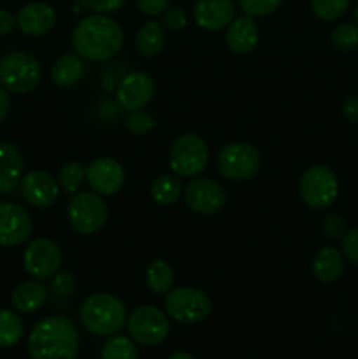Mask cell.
<instances>
[{
    "instance_id": "1",
    "label": "cell",
    "mask_w": 358,
    "mask_h": 359,
    "mask_svg": "<svg viewBox=\"0 0 358 359\" xmlns=\"http://www.w3.org/2000/svg\"><path fill=\"white\" fill-rule=\"evenodd\" d=\"M125 34L121 25L109 14H90L76 25L72 48L79 58L88 62H105L121 49Z\"/></svg>"
},
{
    "instance_id": "2",
    "label": "cell",
    "mask_w": 358,
    "mask_h": 359,
    "mask_svg": "<svg viewBox=\"0 0 358 359\" xmlns=\"http://www.w3.org/2000/svg\"><path fill=\"white\" fill-rule=\"evenodd\" d=\"M77 349V328L63 316L41 319L28 335V353L32 359H76Z\"/></svg>"
},
{
    "instance_id": "3",
    "label": "cell",
    "mask_w": 358,
    "mask_h": 359,
    "mask_svg": "<svg viewBox=\"0 0 358 359\" xmlns=\"http://www.w3.org/2000/svg\"><path fill=\"white\" fill-rule=\"evenodd\" d=\"M81 321L93 335L111 337L126 323V309L114 294L95 293L81 305Z\"/></svg>"
},
{
    "instance_id": "4",
    "label": "cell",
    "mask_w": 358,
    "mask_h": 359,
    "mask_svg": "<svg viewBox=\"0 0 358 359\" xmlns=\"http://www.w3.org/2000/svg\"><path fill=\"white\" fill-rule=\"evenodd\" d=\"M41 77V63L30 53L13 51L0 58V84L11 93H30L37 88Z\"/></svg>"
},
{
    "instance_id": "5",
    "label": "cell",
    "mask_w": 358,
    "mask_h": 359,
    "mask_svg": "<svg viewBox=\"0 0 358 359\" xmlns=\"http://www.w3.org/2000/svg\"><path fill=\"white\" fill-rule=\"evenodd\" d=\"M209 161V147L197 133H183L168 153V165L178 177L193 179L202 174Z\"/></svg>"
},
{
    "instance_id": "6",
    "label": "cell",
    "mask_w": 358,
    "mask_h": 359,
    "mask_svg": "<svg viewBox=\"0 0 358 359\" xmlns=\"http://www.w3.org/2000/svg\"><path fill=\"white\" fill-rule=\"evenodd\" d=\"M165 311L174 321L183 325H197L213 312V302L204 291L190 286L172 287L165 294Z\"/></svg>"
},
{
    "instance_id": "7",
    "label": "cell",
    "mask_w": 358,
    "mask_h": 359,
    "mask_svg": "<svg viewBox=\"0 0 358 359\" xmlns=\"http://www.w3.org/2000/svg\"><path fill=\"white\" fill-rule=\"evenodd\" d=\"M298 195L311 209H326L339 195L337 175L326 165H312L298 179Z\"/></svg>"
},
{
    "instance_id": "8",
    "label": "cell",
    "mask_w": 358,
    "mask_h": 359,
    "mask_svg": "<svg viewBox=\"0 0 358 359\" xmlns=\"http://www.w3.org/2000/svg\"><path fill=\"white\" fill-rule=\"evenodd\" d=\"M107 205L102 195L95 191H77L67 203V219L81 235H93L107 221Z\"/></svg>"
},
{
    "instance_id": "9",
    "label": "cell",
    "mask_w": 358,
    "mask_h": 359,
    "mask_svg": "<svg viewBox=\"0 0 358 359\" xmlns=\"http://www.w3.org/2000/svg\"><path fill=\"white\" fill-rule=\"evenodd\" d=\"M262 167L260 151L253 144L232 142L221 147L216 156V168L225 179L248 181L255 177Z\"/></svg>"
},
{
    "instance_id": "10",
    "label": "cell",
    "mask_w": 358,
    "mask_h": 359,
    "mask_svg": "<svg viewBox=\"0 0 358 359\" xmlns=\"http://www.w3.org/2000/svg\"><path fill=\"white\" fill-rule=\"evenodd\" d=\"M128 333L133 339V342L140 346L153 347L164 342L171 332L168 318L164 311L153 305H140L130 314Z\"/></svg>"
},
{
    "instance_id": "11",
    "label": "cell",
    "mask_w": 358,
    "mask_h": 359,
    "mask_svg": "<svg viewBox=\"0 0 358 359\" xmlns=\"http://www.w3.org/2000/svg\"><path fill=\"white\" fill-rule=\"evenodd\" d=\"M62 265V249L51 238H37L23 252V266L34 279H51Z\"/></svg>"
},
{
    "instance_id": "12",
    "label": "cell",
    "mask_w": 358,
    "mask_h": 359,
    "mask_svg": "<svg viewBox=\"0 0 358 359\" xmlns=\"http://www.w3.org/2000/svg\"><path fill=\"white\" fill-rule=\"evenodd\" d=\"M183 196H185L186 205L193 212L204 214V216L220 212L227 203V193L221 188V184L206 177L192 179L186 184Z\"/></svg>"
},
{
    "instance_id": "13",
    "label": "cell",
    "mask_w": 358,
    "mask_h": 359,
    "mask_svg": "<svg viewBox=\"0 0 358 359\" xmlns=\"http://www.w3.org/2000/svg\"><path fill=\"white\" fill-rule=\"evenodd\" d=\"M34 223L23 207L11 202H0V245L16 248L30 238Z\"/></svg>"
},
{
    "instance_id": "14",
    "label": "cell",
    "mask_w": 358,
    "mask_h": 359,
    "mask_svg": "<svg viewBox=\"0 0 358 359\" xmlns=\"http://www.w3.org/2000/svg\"><path fill=\"white\" fill-rule=\"evenodd\" d=\"M86 181L95 193L102 196H112L119 193L125 184V170L114 158L102 156L86 167Z\"/></svg>"
},
{
    "instance_id": "15",
    "label": "cell",
    "mask_w": 358,
    "mask_h": 359,
    "mask_svg": "<svg viewBox=\"0 0 358 359\" xmlns=\"http://www.w3.org/2000/svg\"><path fill=\"white\" fill-rule=\"evenodd\" d=\"M154 97V81L150 74L133 70L128 72L118 84L116 98L126 111L144 109Z\"/></svg>"
},
{
    "instance_id": "16",
    "label": "cell",
    "mask_w": 358,
    "mask_h": 359,
    "mask_svg": "<svg viewBox=\"0 0 358 359\" xmlns=\"http://www.w3.org/2000/svg\"><path fill=\"white\" fill-rule=\"evenodd\" d=\"M20 189L25 202L37 209H48L60 196L58 182L44 170H32L25 174L20 182Z\"/></svg>"
},
{
    "instance_id": "17",
    "label": "cell",
    "mask_w": 358,
    "mask_h": 359,
    "mask_svg": "<svg viewBox=\"0 0 358 359\" xmlns=\"http://www.w3.org/2000/svg\"><path fill=\"white\" fill-rule=\"evenodd\" d=\"M193 18L202 30H223L234 21L235 4L234 0H197Z\"/></svg>"
},
{
    "instance_id": "18",
    "label": "cell",
    "mask_w": 358,
    "mask_h": 359,
    "mask_svg": "<svg viewBox=\"0 0 358 359\" xmlns=\"http://www.w3.org/2000/svg\"><path fill=\"white\" fill-rule=\"evenodd\" d=\"M56 23V13L48 2H30L20 11L16 27L28 37H42L49 34Z\"/></svg>"
},
{
    "instance_id": "19",
    "label": "cell",
    "mask_w": 358,
    "mask_h": 359,
    "mask_svg": "<svg viewBox=\"0 0 358 359\" xmlns=\"http://www.w3.org/2000/svg\"><path fill=\"white\" fill-rule=\"evenodd\" d=\"M225 39H227V46L230 48L232 53H235V55H249L258 44L260 32L255 20L244 14V16L234 18V21L227 27Z\"/></svg>"
},
{
    "instance_id": "20",
    "label": "cell",
    "mask_w": 358,
    "mask_h": 359,
    "mask_svg": "<svg viewBox=\"0 0 358 359\" xmlns=\"http://www.w3.org/2000/svg\"><path fill=\"white\" fill-rule=\"evenodd\" d=\"M23 179V156L16 146L0 142V195H9Z\"/></svg>"
},
{
    "instance_id": "21",
    "label": "cell",
    "mask_w": 358,
    "mask_h": 359,
    "mask_svg": "<svg viewBox=\"0 0 358 359\" xmlns=\"http://www.w3.org/2000/svg\"><path fill=\"white\" fill-rule=\"evenodd\" d=\"M311 269L319 283H336L344 272V255L332 245H325L314 255Z\"/></svg>"
},
{
    "instance_id": "22",
    "label": "cell",
    "mask_w": 358,
    "mask_h": 359,
    "mask_svg": "<svg viewBox=\"0 0 358 359\" xmlns=\"http://www.w3.org/2000/svg\"><path fill=\"white\" fill-rule=\"evenodd\" d=\"M46 300H48V290L39 280H25L20 286L14 287L13 294H11L14 309L23 314L37 312L46 304Z\"/></svg>"
},
{
    "instance_id": "23",
    "label": "cell",
    "mask_w": 358,
    "mask_h": 359,
    "mask_svg": "<svg viewBox=\"0 0 358 359\" xmlns=\"http://www.w3.org/2000/svg\"><path fill=\"white\" fill-rule=\"evenodd\" d=\"M167 35L160 21H146L135 34V48L142 56H154L164 49Z\"/></svg>"
},
{
    "instance_id": "24",
    "label": "cell",
    "mask_w": 358,
    "mask_h": 359,
    "mask_svg": "<svg viewBox=\"0 0 358 359\" xmlns=\"http://www.w3.org/2000/svg\"><path fill=\"white\" fill-rule=\"evenodd\" d=\"M83 76V62L77 55L69 53L62 55L51 67L53 83L58 88H72L76 86Z\"/></svg>"
},
{
    "instance_id": "25",
    "label": "cell",
    "mask_w": 358,
    "mask_h": 359,
    "mask_svg": "<svg viewBox=\"0 0 358 359\" xmlns=\"http://www.w3.org/2000/svg\"><path fill=\"white\" fill-rule=\"evenodd\" d=\"M151 198L158 203V205H174L183 195L181 181L175 174H161L151 182Z\"/></svg>"
},
{
    "instance_id": "26",
    "label": "cell",
    "mask_w": 358,
    "mask_h": 359,
    "mask_svg": "<svg viewBox=\"0 0 358 359\" xmlns=\"http://www.w3.org/2000/svg\"><path fill=\"white\" fill-rule=\"evenodd\" d=\"M146 283L153 293L167 294L174 286V270L165 259H153L146 269Z\"/></svg>"
},
{
    "instance_id": "27",
    "label": "cell",
    "mask_w": 358,
    "mask_h": 359,
    "mask_svg": "<svg viewBox=\"0 0 358 359\" xmlns=\"http://www.w3.org/2000/svg\"><path fill=\"white\" fill-rule=\"evenodd\" d=\"M25 333V325L16 312L0 309V349L16 346Z\"/></svg>"
},
{
    "instance_id": "28",
    "label": "cell",
    "mask_w": 358,
    "mask_h": 359,
    "mask_svg": "<svg viewBox=\"0 0 358 359\" xmlns=\"http://www.w3.org/2000/svg\"><path fill=\"white\" fill-rule=\"evenodd\" d=\"M84 179H86V170L81 167V163L77 161H69V163H63L60 167L58 175H56V182H58L60 189L69 195H74L81 189Z\"/></svg>"
},
{
    "instance_id": "29",
    "label": "cell",
    "mask_w": 358,
    "mask_h": 359,
    "mask_svg": "<svg viewBox=\"0 0 358 359\" xmlns=\"http://www.w3.org/2000/svg\"><path fill=\"white\" fill-rule=\"evenodd\" d=\"M137 346L133 339L123 335H111V339L104 344L102 359H137Z\"/></svg>"
},
{
    "instance_id": "30",
    "label": "cell",
    "mask_w": 358,
    "mask_h": 359,
    "mask_svg": "<svg viewBox=\"0 0 358 359\" xmlns=\"http://www.w3.org/2000/svg\"><path fill=\"white\" fill-rule=\"evenodd\" d=\"M332 42L340 51H354L358 48V25L351 21L337 25L332 32Z\"/></svg>"
},
{
    "instance_id": "31",
    "label": "cell",
    "mask_w": 358,
    "mask_h": 359,
    "mask_svg": "<svg viewBox=\"0 0 358 359\" xmlns=\"http://www.w3.org/2000/svg\"><path fill=\"white\" fill-rule=\"evenodd\" d=\"M351 0H311V9L321 21H333L343 16Z\"/></svg>"
},
{
    "instance_id": "32",
    "label": "cell",
    "mask_w": 358,
    "mask_h": 359,
    "mask_svg": "<svg viewBox=\"0 0 358 359\" xmlns=\"http://www.w3.org/2000/svg\"><path fill=\"white\" fill-rule=\"evenodd\" d=\"M154 118L150 114V112L142 111V109H139V111H130V114L125 118V126L126 130H128L132 135H137V137H142L146 135V133H150L151 130L154 128Z\"/></svg>"
},
{
    "instance_id": "33",
    "label": "cell",
    "mask_w": 358,
    "mask_h": 359,
    "mask_svg": "<svg viewBox=\"0 0 358 359\" xmlns=\"http://www.w3.org/2000/svg\"><path fill=\"white\" fill-rule=\"evenodd\" d=\"M237 4L248 16L263 18L279 9L283 0H237Z\"/></svg>"
},
{
    "instance_id": "34",
    "label": "cell",
    "mask_w": 358,
    "mask_h": 359,
    "mask_svg": "<svg viewBox=\"0 0 358 359\" xmlns=\"http://www.w3.org/2000/svg\"><path fill=\"white\" fill-rule=\"evenodd\" d=\"M51 291L53 294L62 298L72 297L77 291V280L70 272H56L51 277Z\"/></svg>"
},
{
    "instance_id": "35",
    "label": "cell",
    "mask_w": 358,
    "mask_h": 359,
    "mask_svg": "<svg viewBox=\"0 0 358 359\" xmlns=\"http://www.w3.org/2000/svg\"><path fill=\"white\" fill-rule=\"evenodd\" d=\"M321 231L330 241H339V238H344V235L347 233V224L344 217L339 216V214H326L321 219Z\"/></svg>"
},
{
    "instance_id": "36",
    "label": "cell",
    "mask_w": 358,
    "mask_h": 359,
    "mask_svg": "<svg viewBox=\"0 0 358 359\" xmlns=\"http://www.w3.org/2000/svg\"><path fill=\"white\" fill-rule=\"evenodd\" d=\"M164 27L168 28L172 32H179L188 25V16H186L185 11L181 7H171L164 11Z\"/></svg>"
},
{
    "instance_id": "37",
    "label": "cell",
    "mask_w": 358,
    "mask_h": 359,
    "mask_svg": "<svg viewBox=\"0 0 358 359\" xmlns=\"http://www.w3.org/2000/svg\"><path fill=\"white\" fill-rule=\"evenodd\" d=\"M79 2L93 14H112L121 9L125 0H79Z\"/></svg>"
},
{
    "instance_id": "38",
    "label": "cell",
    "mask_w": 358,
    "mask_h": 359,
    "mask_svg": "<svg viewBox=\"0 0 358 359\" xmlns=\"http://www.w3.org/2000/svg\"><path fill=\"white\" fill-rule=\"evenodd\" d=\"M343 255L350 263L358 266V226L347 231L343 238Z\"/></svg>"
},
{
    "instance_id": "39",
    "label": "cell",
    "mask_w": 358,
    "mask_h": 359,
    "mask_svg": "<svg viewBox=\"0 0 358 359\" xmlns=\"http://www.w3.org/2000/svg\"><path fill=\"white\" fill-rule=\"evenodd\" d=\"M140 13L146 16H160L171 6V0H135Z\"/></svg>"
},
{
    "instance_id": "40",
    "label": "cell",
    "mask_w": 358,
    "mask_h": 359,
    "mask_svg": "<svg viewBox=\"0 0 358 359\" xmlns=\"http://www.w3.org/2000/svg\"><path fill=\"white\" fill-rule=\"evenodd\" d=\"M343 114L353 125H358V95H351L344 100Z\"/></svg>"
},
{
    "instance_id": "41",
    "label": "cell",
    "mask_w": 358,
    "mask_h": 359,
    "mask_svg": "<svg viewBox=\"0 0 358 359\" xmlns=\"http://www.w3.org/2000/svg\"><path fill=\"white\" fill-rule=\"evenodd\" d=\"M16 28V16L11 11L0 9V35H7Z\"/></svg>"
},
{
    "instance_id": "42",
    "label": "cell",
    "mask_w": 358,
    "mask_h": 359,
    "mask_svg": "<svg viewBox=\"0 0 358 359\" xmlns=\"http://www.w3.org/2000/svg\"><path fill=\"white\" fill-rule=\"evenodd\" d=\"M9 111H11V98H9V93H7L6 88L0 84V125H2L4 121H6V118L9 116Z\"/></svg>"
},
{
    "instance_id": "43",
    "label": "cell",
    "mask_w": 358,
    "mask_h": 359,
    "mask_svg": "<svg viewBox=\"0 0 358 359\" xmlns=\"http://www.w3.org/2000/svg\"><path fill=\"white\" fill-rule=\"evenodd\" d=\"M168 359H195V358H193L192 354L185 353V351H178V353L172 354V356L168 358Z\"/></svg>"
},
{
    "instance_id": "44",
    "label": "cell",
    "mask_w": 358,
    "mask_h": 359,
    "mask_svg": "<svg viewBox=\"0 0 358 359\" xmlns=\"http://www.w3.org/2000/svg\"><path fill=\"white\" fill-rule=\"evenodd\" d=\"M354 23L358 25V4H357V7H354Z\"/></svg>"
},
{
    "instance_id": "45",
    "label": "cell",
    "mask_w": 358,
    "mask_h": 359,
    "mask_svg": "<svg viewBox=\"0 0 358 359\" xmlns=\"http://www.w3.org/2000/svg\"><path fill=\"white\" fill-rule=\"evenodd\" d=\"M0 2H2V0H0Z\"/></svg>"
}]
</instances>
